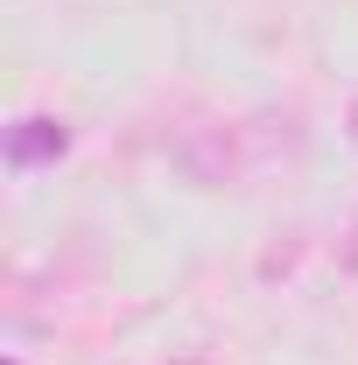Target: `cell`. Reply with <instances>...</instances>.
<instances>
[{"label":"cell","mask_w":358,"mask_h":365,"mask_svg":"<svg viewBox=\"0 0 358 365\" xmlns=\"http://www.w3.org/2000/svg\"><path fill=\"white\" fill-rule=\"evenodd\" d=\"M344 134H352V148H358V98L344 106Z\"/></svg>","instance_id":"cell-2"},{"label":"cell","mask_w":358,"mask_h":365,"mask_svg":"<svg viewBox=\"0 0 358 365\" xmlns=\"http://www.w3.org/2000/svg\"><path fill=\"white\" fill-rule=\"evenodd\" d=\"M63 148H71V127H63V120H49V113H29V120H14V127H7V162H14V169L56 162Z\"/></svg>","instance_id":"cell-1"}]
</instances>
